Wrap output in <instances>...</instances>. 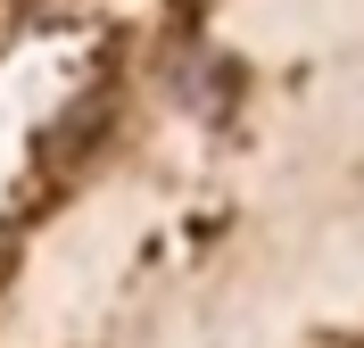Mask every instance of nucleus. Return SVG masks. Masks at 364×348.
<instances>
[{"instance_id": "2", "label": "nucleus", "mask_w": 364, "mask_h": 348, "mask_svg": "<svg viewBox=\"0 0 364 348\" xmlns=\"http://www.w3.org/2000/svg\"><path fill=\"white\" fill-rule=\"evenodd\" d=\"M108 116H116V100H108V92H83V100H75V125H58V149L75 158L91 133H108Z\"/></svg>"}, {"instance_id": "1", "label": "nucleus", "mask_w": 364, "mask_h": 348, "mask_svg": "<svg viewBox=\"0 0 364 348\" xmlns=\"http://www.w3.org/2000/svg\"><path fill=\"white\" fill-rule=\"evenodd\" d=\"M232 92H240V67H232L215 42H182L174 58H166V100H174L182 116H224Z\"/></svg>"}]
</instances>
